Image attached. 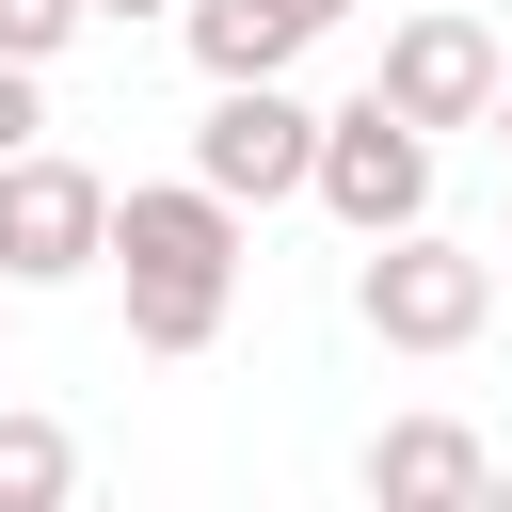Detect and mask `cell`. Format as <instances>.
<instances>
[{
  "label": "cell",
  "instance_id": "obj_1",
  "mask_svg": "<svg viewBox=\"0 0 512 512\" xmlns=\"http://www.w3.org/2000/svg\"><path fill=\"white\" fill-rule=\"evenodd\" d=\"M112 272H128V352H208L240 304V192L208 176L112 192Z\"/></svg>",
  "mask_w": 512,
  "mask_h": 512
},
{
  "label": "cell",
  "instance_id": "obj_2",
  "mask_svg": "<svg viewBox=\"0 0 512 512\" xmlns=\"http://www.w3.org/2000/svg\"><path fill=\"white\" fill-rule=\"evenodd\" d=\"M352 320H368L384 352H464V336L496 320V256H464L448 224H400V240H368V272H352Z\"/></svg>",
  "mask_w": 512,
  "mask_h": 512
},
{
  "label": "cell",
  "instance_id": "obj_3",
  "mask_svg": "<svg viewBox=\"0 0 512 512\" xmlns=\"http://www.w3.org/2000/svg\"><path fill=\"white\" fill-rule=\"evenodd\" d=\"M432 144H448V128H416V112L368 80L352 112H320V208H336L352 240H400V224H432Z\"/></svg>",
  "mask_w": 512,
  "mask_h": 512
},
{
  "label": "cell",
  "instance_id": "obj_4",
  "mask_svg": "<svg viewBox=\"0 0 512 512\" xmlns=\"http://www.w3.org/2000/svg\"><path fill=\"white\" fill-rule=\"evenodd\" d=\"M64 272H112V176L32 144L0 160V288H64Z\"/></svg>",
  "mask_w": 512,
  "mask_h": 512
},
{
  "label": "cell",
  "instance_id": "obj_5",
  "mask_svg": "<svg viewBox=\"0 0 512 512\" xmlns=\"http://www.w3.org/2000/svg\"><path fill=\"white\" fill-rule=\"evenodd\" d=\"M192 176H208V192H240V208H288V192H320V112H304L288 80H208Z\"/></svg>",
  "mask_w": 512,
  "mask_h": 512
},
{
  "label": "cell",
  "instance_id": "obj_6",
  "mask_svg": "<svg viewBox=\"0 0 512 512\" xmlns=\"http://www.w3.org/2000/svg\"><path fill=\"white\" fill-rule=\"evenodd\" d=\"M368 80H384L416 128H496V80H512V64H496L480 0H416V16L384 32V64H368Z\"/></svg>",
  "mask_w": 512,
  "mask_h": 512
},
{
  "label": "cell",
  "instance_id": "obj_7",
  "mask_svg": "<svg viewBox=\"0 0 512 512\" xmlns=\"http://www.w3.org/2000/svg\"><path fill=\"white\" fill-rule=\"evenodd\" d=\"M352 480H368L384 512H464V496H496V448H480L464 416H384Z\"/></svg>",
  "mask_w": 512,
  "mask_h": 512
},
{
  "label": "cell",
  "instance_id": "obj_8",
  "mask_svg": "<svg viewBox=\"0 0 512 512\" xmlns=\"http://www.w3.org/2000/svg\"><path fill=\"white\" fill-rule=\"evenodd\" d=\"M176 32H192V64H208V80H288V64L320 48L288 0H176Z\"/></svg>",
  "mask_w": 512,
  "mask_h": 512
},
{
  "label": "cell",
  "instance_id": "obj_9",
  "mask_svg": "<svg viewBox=\"0 0 512 512\" xmlns=\"http://www.w3.org/2000/svg\"><path fill=\"white\" fill-rule=\"evenodd\" d=\"M64 496H80V432L0 400V512H64Z\"/></svg>",
  "mask_w": 512,
  "mask_h": 512
},
{
  "label": "cell",
  "instance_id": "obj_10",
  "mask_svg": "<svg viewBox=\"0 0 512 512\" xmlns=\"http://www.w3.org/2000/svg\"><path fill=\"white\" fill-rule=\"evenodd\" d=\"M32 144H48V64L0 48V160H32Z\"/></svg>",
  "mask_w": 512,
  "mask_h": 512
},
{
  "label": "cell",
  "instance_id": "obj_11",
  "mask_svg": "<svg viewBox=\"0 0 512 512\" xmlns=\"http://www.w3.org/2000/svg\"><path fill=\"white\" fill-rule=\"evenodd\" d=\"M80 16H96V0H0V48H16V64H48Z\"/></svg>",
  "mask_w": 512,
  "mask_h": 512
},
{
  "label": "cell",
  "instance_id": "obj_12",
  "mask_svg": "<svg viewBox=\"0 0 512 512\" xmlns=\"http://www.w3.org/2000/svg\"><path fill=\"white\" fill-rule=\"evenodd\" d=\"M288 16H304V32H336V16H352V0H288Z\"/></svg>",
  "mask_w": 512,
  "mask_h": 512
},
{
  "label": "cell",
  "instance_id": "obj_13",
  "mask_svg": "<svg viewBox=\"0 0 512 512\" xmlns=\"http://www.w3.org/2000/svg\"><path fill=\"white\" fill-rule=\"evenodd\" d=\"M496 160H512V80H496Z\"/></svg>",
  "mask_w": 512,
  "mask_h": 512
},
{
  "label": "cell",
  "instance_id": "obj_14",
  "mask_svg": "<svg viewBox=\"0 0 512 512\" xmlns=\"http://www.w3.org/2000/svg\"><path fill=\"white\" fill-rule=\"evenodd\" d=\"M96 16H176V0H96Z\"/></svg>",
  "mask_w": 512,
  "mask_h": 512
}]
</instances>
